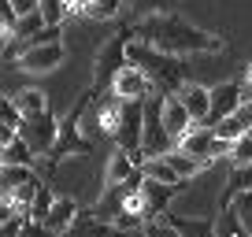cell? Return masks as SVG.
I'll return each instance as SVG.
<instances>
[{
    "label": "cell",
    "mask_w": 252,
    "mask_h": 237,
    "mask_svg": "<svg viewBox=\"0 0 252 237\" xmlns=\"http://www.w3.org/2000/svg\"><path fill=\"white\" fill-rule=\"evenodd\" d=\"M26 219L19 211H4V226H0V237H23Z\"/></svg>",
    "instance_id": "cell-26"
},
{
    "label": "cell",
    "mask_w": 252,
    "mask_h": 237,
    "mask_svg": "<svg viewBox=\"0 0 252 237\" xmlns=\"http://www.w3.org/2000/svg\"><path fill=\"white\" fill-rule=\"evenodd\" d=\"M23 237H52L48 234V226L41 219H26V226H23Z\"/></svg>",
    "instance_id": "cell-29"
},
{
    "label": "cell",
    "mask_w": 252,
    "mask_h": 237,
    "mask_svg": "<svg viewBox=\"0 0 252 237\" xmlns=\"http://www.w3.org/2000/svg\"><path fill=\"white\" fill-rule=\"evenodd\" d=\"M37 8H41V15H45L48 26H60L63 15H71V11H67V0H37Z\"/></svg>",
    "instance_id": "cell-23"
},
{
    "label": "cell",
    "mask_w": 252,
    "mask_h": 237,
    "mask_svg": "<svg viewBox=\"0 0 252 237\" xmlns=\"http://www.w3.org/2000/svg\"><path fill=\"white\" fill-rule=\"evenodd\" d=\"M141 174L152 178V182H163V185H182V174L171 167L167 156H156V159H141Z\"/></svg>",
    "instance_id": "cell-14"
},
{
    "label": "cell",
    "mask_w": 252,
    "mask_h": 237,
    "mask_svg": "<svg viewBox=\"0 0 252 237\" xmlns=\"http://www.w3.org/2000/svg\"><path fill=\"white\" fill-rule=\"evenodd\" d=\"M63 126H60V118L52 115V111H41V115H26L23 118V126H19V137H23L26 145H30L37 156H52L56 141H60Z\"/></svg>",
    "instance_id": "cell-3"
},
{
    "label": "cell",
    "mask_w": 252,
    "mask_h": 237,
    "mask_svg": "<svg viewBox=\"0 0 252 237\" xmlns=\"http://www.w3.org/2000/svg\"><path fill=\"white\" fill-rule=\"evenodd\" d=\"M145 237H182L178 230L167 222V215L163 219H152V222H145Z\"/></svg>",
    "instance_id": "cell-27"
},
{
    "label": "cell",
    "mask_w": 252,
    "mask_h": 237,
    "mask_svg": "<svg viewBox=\"0 0 252 237\" xmlns=\"http://www.w3.org/2000/svg\"><path fill=\"white\" fill-rule=\"evenodd\" d=\"M11 8L19 11V19L30 15V11H37V0H11Z\"/></svg>",
    "instance_id": "cell-30"
},
{
    "label": "cell",
    "mask_w": 252,
    "mask_h": 237,
    "mask_svg": "<svg viewBox=\"0 0 252 237\" xmlns=\"http://www.w3.org/2000/svg\"><path fill=\"white\" fill-rule=\"evenodd\" d=\"M119 11V0H89V19H111Z\"/></svg>",
    "instance_id": "cell-28"
},
{
    "label": "cell",
    "mask_w": 252,
    "mask_h": 237,
    "mask_svg": "<svg viewBox=\"0 0 252 237\" xmlns=\"http://www.w3.org/2000/svg\"><path fill=\"white\" fill-rule=\"evenodd\" d=\"M15 104H19V111H23V118L48 111V100H45V93H41V89H19V93H15Z\"/></svg>",
    "instance_id": "cell-18"
},
{
    "label": "cell",
    "mask_w": 252,
    "mask_h": 237,
    "mask_svg": "<svg viewBox=\"0 0 252 237\" xmlns=\"http://www.w3.org/2000/svg\"><path fill=\"white\" fill-rule=\"evenodd\" d=\"M226 207H234V215H237V222H241L245 230L252 234V193H237L234 200H230Z\"/></svg>",
    "instance_id": "cell-22"
},
{
    "label": "cell",
    "mask_w": 252,
    "mask_h": 237,
    "mask_svg": "<svg viewBox=\"0 0 252 237\" xmlns=\"http://www.w3.org/2000/svg\"><path fill=\"white\" fill-rule=\"evenodd\" d=\"M134 41L152 45V48H159V52H167V56L219 52V48H222L212 33L197 30L193 23H186V19L174 15V11H156V15L141 19V23H137V30H134Z\"/></svg>",
    "instance_id": "cell-1"
},
{
    "label": "cell",
    "mask_w": 252,
    "mask_h": 237,
    "mask_svg": "<svg viewBox=\"0 0 252 237\" xmlns=\"http://www.w3.org/2000/svg\"><path fill=\"white\" fill-rule=\"evenodd\" d=\"M167 222H171L182 237H219V222L215 219H193V215L167 211Z\"/></svg>",
    "instance_id": "cell-13"
},
{
    "label": "cell",
    "mask_w": 252,
    "mask_h": 237,
    "mask_svg": "<svg viewBox=\"0 0 252 237\" xmlns=\"http://www.w3.org/2000/svg\"><path fill=\"white\" fill-rule=\"evenodd\" d=\"M249 100L241 82H222V86H212V111H208V122L204 126H219L222 118H230L241 104Z\"/></svg>",
    "instance_id": "cell-4"
},
{
    "label": "cell",
    "mask_w": 252,
    "mask_h": 237,
    "mask_svg": "<svg viewBox=\"0 0 252 237\" xmlns=\"http://www.w3.org/2000/svg\"><path fill=\"white\" fill-rule=\"evenodd\" d=\"M237 193H252V163L234 167V174L226 178V197H222V204H230Z\"/></svg>",
    "instance_id": "cell-17"
},
{
    "label": "cell",
    "mask_w": 252,
    "mask_h": 237,
    "mask_svg": "<svg viewBox=\"0 0 252 237\" xmlns=\"http://www.w3.org/2000/svg\"><path fill=\"white\" fill-rule=\"evenodd\" d=\"M63 63V45L60 41H48V45H26L19 56V67L26 74H48Z\"/></svg>",
    "instance_id": "cell-5"
},
{
    "label": "cell",
    "mask_w": 252,
    "mask_h": 237,
    "mask_svg": "<svg viewBox=\"0 0 252 237\" xmlns=\"http://www.w3.org/2000/svg\"><path fill=\"white\" fill-rule=\"evenodd\" d=\"M126 59H130L134 67H141V71L149 74L152 89L163 93V96H171V93H178L182 86H189V82H186V74H189L186 56H167V52H159V48H152V45L130 41Z\"/></svg>",
    "instance_id": "cell-2"
},
{
    "label": "cell",
    "mask_w": 252,
    "mask_h": 237,
    "mask_svg": "<svg viewBox=\"0 0 252 237\" xmlns=\"http://www.w3.org/2000/svg\"><path fill=\"white\" fill-rule=\"evenodd\" d=\"M0 178H4V193H15V189H23V185L37 182V178H33V167H15V163H4Z\"/></svg>",
    "instance_id": "cell-16"
},
{
    "label": "cell",
    "mask_w": 252,
    "mask_h": 237,
    "mask_svg": "<svg viewBox=\"0 0 252 237\" xmlns=\"http://www.w3.org/2000/svg\"><path fill=\"white\" fill-rule=\"evenodd\" d=\"M0 156H4V163H15V167H33V156H37V152H33L30 145L23 141V137H15L11 145H4V152H0Z\"/></svg>",
    "instance_id": "cell-19"
},
{
    "label": "cell",
    "mask_w": 252,
    "mask_h": 237,
    "mask_svg": "<svg viewBox=\"0 0 252 237\" xmlns=\"http://www.w3.org/2000/svg\"><path fill=\"white\" fill-rule=\"evenodd\" d=\"M167 159H171V167L182 174V182H189V178H193V174L200 171V159L186 156V152H178V148H174V152H167Z\"/></svg>",
    "instance_id": "cell-20"
},
{
    "label": "cell",
    "mask_w": 252,
    "mask_h": 237,
    "mask_svg": "<svg viewBox=\"0 0 252 237\" xmlns=\"http://www.w3.org/2000/svg\"><path fill=\"white\" fill-rule=\"evenodd\" d=\"M0 122H4V126H23V111H19V104L11 100V96H4V100H0Z\"/></svg>",
    "instance_id": "cell-25"
},
{
    "label": "cell",
    "mask_w": 252,
    "mask_h": 237,
    "mask_svg": "<svg viewBox=\"0 0 252 237\" xmlns=\"http://www.w3.org/2000/svg\"><path fill=\"white\" fill-rule=\"evenodd\" d=\"M74 215H78V204H74L71 197H60V200H52V207H48L45 215H41V222L48 226V234H52V237H60V234L71 230Z\"/></svg>",
    "instance_id": "cell-11"
},
{
    "label": "cell",
    "mask_w": 252,
    "mask_h": 237,
    "mask_svg": "<svg viewBox=\"0 0 252 237\" xmlns=\"http://www.w3.org/2000/svg\"><path fill=\"white\" fill-rule=\"evenodd\" d=\"M141 174V163H137L130 152H123V148H115L111 152V159H108V171H104V178H108V185H126L130 178H137Z\"/></svg>",
    "instance_id": "cell-12"
},
{
    "label": "cell",
    "mask_w": 252,
    "mask_h": 237,
    "mask_svg": "<svg viewBox=\"0 0 252 237\" xmlns=\"http://www.w3.org/2000/svg\"><path fill=\"white\" fill-rule=\"evenodd\" d=\"M249 96H252V67H249Z\"/></svg>",
    "instance_id": "cell-31"
},
{
    "label": "cell",
    "mask_w": 252,
    "mask_h": 237,
    "mask_svg": "<svg viewBox=\"0 0 252 237\" xmlns=\"http://www.w3.org/2000/svg\"><path fill=\"white\" fill-rule=\"evenodd\" d=\"M126 37H111L108 45L100 48V56H96V71H93V78H96V89H104V86H111L115 82V74L126 67Z\"/></svg>",
    "instance_id": "cell-6"
},
{
    "label": "cell",
    "mask_w": 252,
    "mask_h": 237,
    "mask_svg": "<svg viewBox=\"0 0 252 237\" xmlns=\"http://www.w3.org/2000/svg\"><path fill=\"white\" fill-rule=\"evenodd\" d=\"M111 93H115V96H123V100H145V96H149V93H156V89H152L149 74H145L141 67L126 63L123 71L115 74V82H111Z\"/></svg>",
    "instance_id": "cell-7"
},
{
    "label": "cell",
    "mask_w": 252,
    "mask_h": 237,
    "mask_svg": "<svg viewBox=\"0 0 252 237\" xmlns=\"http://www.w3.org/2000/svg\"><path fill=\"white\" fill-rule=\"evenodd\" d=\"M163 122H167V130H171L174 145H178L182 137L189 134V130L197 126V122H193V115H189V108L182 104V96H178V93H171V96L163 100Z\"/></svg>",
    "instance_id": "cell-9"
},
{
    "label": "cell",
    "mask_w": 252,
    "mask_h": 237,
    "mask_svg": "<svg viewBox=\"0 0 252 237\" xmlns=\"http://www.w3.org/2000/svg\"><path fill=\"white\" fill-rule=\"evenodd\" d=\"M41 30H48V23H45V15H41V8H37V11H30V15L19 19V26L11 30V41H26V45H30Z\"/></svg>",
    "instance_id": "cell-15"
},
{
    "label": "cell",
    "mask_w": 252,
    "mask_h": 237,
    "mask_svg": "<svg viewBox=\"0 0 252 237\" xmlns=\"http://www.w3.org/2000/svg\"><path fill=\"white\" fill-rule=\"evenodd\" d=\"M178 96H182V104L189 108L193 122H197V126H204V122H208V111H212V89H208V86H197V82H189V86L178 89Z\"/></svg>",
    "instance_id": "cell-10"
},
{
    "label": "cell",
    "mask_w": 252,
    "mask_h": 237,
    "mask_svg": "<svg viewBox=\"0 0 252 237\" xmlns=\"http://www.w3.org/2000/svg\"><path fill=\"white\" fill-rule=\"evenodd\" d=\"M215 145H219L215 126H193L174 148L186 152V156H193V159H200V163H208V159H215Z\"/></svg>",
    "instance_id": "cell-8"
},
{
    "label": "cell",
    "mask_w": 252,
    "mask_h": 237,
    "mask_svg": "<svg viewBox=\"0 0 252 237\" xmlns=\"http://www.w3.org/2000/svg\"><path fill=\"white\" fill-rule=\"evenodd\" d=\"M230 159H234V167L252 163V134H245V137H237V141H234V148H230Z\"/></svg>",
    "instance_id": "cell-24"
},
{
    "label": "cell",
    "mask_w": 252,
    "mask_h": 237,
    "mask_svg": "<svg viewBox=\"0 0 252 237\" xmlns=\"http://www.w3.org/2000/svg\"><path fill=\"white\" fill-rule=\"evenodd\" d=\"M219 237H252V234L237 222L234 207H222V211H219Z\"/></svg>",
    "instance_id": "cell-21"
}]
</instances>
